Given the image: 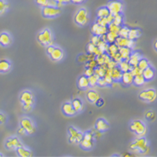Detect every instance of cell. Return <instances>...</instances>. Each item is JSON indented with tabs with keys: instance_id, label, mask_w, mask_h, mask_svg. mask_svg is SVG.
I'll use <instances>...</instances> for the list:
<instances>
[{
	"instance_id": "6da1fadb",
	"label": "cell",
	"mask_w": 157,
	"mask_h": 157,
	"mask_svg": "<svg viewBox=\"0 0 157 157\" xmlns=\"http://www.w3.org/2000/svg\"><path fill=\"white\" fill-rule=\"evenodd\" d=\"M130 148L134 152L145 153V151H148V141L144 136H141L134 140L133 143L130 145Z\"/></svg>"
},
{
	"instance_id": "7a4b0ae2",
	"label": "cell",
	"mask_w": 157,
	"mask_h": 157,
	"mask_svg": "<svg viewBox=\"0 0 157 157\" xmlns=\"http://www.w3.org/2000/svg\"><path fill=\"white\" fill-rule=\"evenodd\" d=\"M130 128L131 131H133L138 137L145 136V134H146V130H147L145 124L141 121H139V120L132 121L130 123Z\"/></svg>"
},
{
	"instance_id": "3957f363",
	"label": "cell",
	"mask_w": 157,
	"mask_h": 157,
	"mask_svg": "<svg viewBox=\"0 0 157 157\" xmlns=\"http://www.w3.org/2000/svg\"><path fill=\"white\" fill-rule=\"evenodd\" d=\"M38 41L43 45H53V35L51 31L45 29L38 34Z\"/></svg>"
},
{
	"instance_id": "277c9868",
	"label": "cell",
	"mask_w": 157,
	"mask_h": 157,
	"mask_svg": "<svg viewBox=\"0 0 157 157\" xmlns=\"http://www.w3.org/2000/svg\"><path fill=\"white\" fill-rule=\"evenodd\" d=\"M75 22L80 26H85L89 23V15L87 9L82 8L76 13L75 16Z\"/></svg>"
},
{
	"instance_id": "5b68a950",
	"label": "cell",
	"mask_w": 157,
	"mask_h": 157,
	"mask_svg": "<svg viewBox=\"0 0 157 157\" xmlns=\"http://www.w3.org/2000/svg\"><path fill=\"white\" fill-rule=\"evenodd\" d=\"M107 9H109V13L116 14V13H122L124 9V4L120 0H111L107 4Z\"/></svg>"
},
{
	"instance_id": "8992f818",
	"label": "cell",
	"mask_w": 157,
	"mask_h": 157,
	"mask_svg": "<svg viewBox=\"0 0 157 157\" xmlns=\"http://www.w3.org/2000/svg\"><path fill=\"white\" fill-rule=\"evenodd\" d=\"M80 146L84 150H90L94 146V136L91 131H88L85 133L83 139L80 142Z\"/></svg>"
},
{
	"instance_id": "52a82bcc",
	"label": "cell",
	"mask_w": 157,
	"mask_h": 157,
	"mask_svg": "<svg viewBox=\"0 0 157 157\" xmlns=\"http://www.w3.org/2000/svg\"><path fill=\"white\" fill-rule=\"evenodd\" d=\"M139 98L145 102H154L156 98V91L154 89H147L144 90L139 94Z\"/></svg>"
},
{
	"instance_id": "ba28073f",
	"label": "cell",
	"mask_w": 157,
	"mask_h": 157,
	"mask_svg": "<svg viewBox=\"0 0 157 157\" xmlns=\"http://www.w3.org/2000/svg\"><path fill=\"white\" fill-rule=\"evenodd\" d=\"M61 13V10L59 8L55 6H46L43 7L42 14L45 18H55L59 15Z\"/></svg>"
},
{
	"instance_id": "9c48e42d",
	"label": "cell",
	"mask_w": 157,
	"mask_h": 157,
	"mask_svg": "<svg viewBox=\"0 0 157 157\" xmlns=\"http://www.w3.org/2000/svg\"><path fill=\"white\" fill-rule=\"evenodd\" d=\"M69 135H70V139H69L70 142L73 143V144L79 143L83 139V136H84V134L73 126H70L69 128Z\"/></svg>"
},
{
	"instance_id": "30bf717a",
	"label": "cell",
	"mask_w": 157,
	"mask_h": 157,
	"mask_svg": "<svg viewBox=\"0 0 157 157\" xmlns=\"http://www.w3.org/2000/svg\"><path fill=\"white\" fill-rule=\"evenodd\" d=\"M20 125L23 127L29 135H32L35 131V125L33 121L29 117H23L20 121Z\"/></svg>"
},
{
	"instance_id": "8fae6325",
	"label": "cell",
	"mask_w": 157,
	"mask_h": 157,
	"mask_svg": "<svg viewBox=\"0 0 157 157\" xmlns=\"http://www.w3.org/2000/svg\"><path fill=\"white\" fill-rule=\"evenodd\" d=\"M115 44L119 47V48H121V47H127V48H132L136 46V42L134 40H131V39H128V38H124V37H120L118 36L115 39Z\"/></svg>"
},
{
	"instance_id": "7c38bea8",
	"label": "cell",
	"mask_w": 157,
	"mask_h": 157,
	"mask_svg": "<svg viewBox=\"0 0 157 157\" xmlns=\"http://www.w3.org/2000/svg\"><path fill=\"white\" fill-rule=\"evenodd\" d=\"M22 145H23V144L18 137H11V138L8 139V140L5 143V147L8 150H14V149L16 150Z\"/></svg>"
},
{
	"instance_id": "4fadbf2b",
	"label": "cell",
	"mask_w": 157,
	"mask_h": 157,
	"mask_svg": "<svg viewBox=\"0 0 157 157\" xmlns=\"http://www.w3.org/2000/svg\"><path fill=\"white\" fill-rule=\"evenodd\" d=\"M91 31L92 33H94V35H97V36H102L104 34H105L108 32V29L106 26H101L100 24H98L97 23L94 24L91 27Z\"/></svg>"
},
{
	"instance_id": "5bb4252c",
	"label": "cell",
	"mask_w": 157,
	"mask_h": 157,
	"mask_svg": "<svg viewBox=\"0 0 157 157\" xmlns=\"http://www.w3.org/2000/svg\"><path fill=\"white\" fill-rule=\"evenodd\" d=\"M20 100L23 104H28V105H33V94L30 91H24L20 94Z\"/></svg>"
},
{
	"instance_id": "9a60e30c",
	"label": "cell",
	"mask_w": 157,
	"mask_h": 157,
	"mask_svg": "<svg viewBox=\"0 0 157 157\" xmlns=\"http://www.w3.org/2000/svg\"><path fill=\"white\" fill-rule=\"evenodd\" d=\"M142 75L145 78V81H150L151 79H153L155 75V72L153 67H151V65H149L146 69L142 71Z\"/></svg>"
},
{
	"instance_id": "2e32d148",
	"label": "cell",
	"mask_w": 157,
	"mask_h": 157,
	"mask_svg": "<svg viewBox=\"0 0 157 157\" xmlns=\"http://www.w3.org/2000/svg\"><path fill=\"white\" fill-rule=\"evenodd\" d=\"M142 58L141 54L140 52H132L130 55V58L128 59V62L132 67L137 66V63L139 62V60Z\"/></svg>"
},
{
	"instance_id": "e0dca14e",
	"label": "cell",
	"mask_w": 157,
	"mask_h": 157,
	"mask_svg": "<svg viewBox=\"0 0 157 157\" xmlns=\"http://www.w3.org/2000/svg\"><path fill=\"white\" fill-rule=\"evenodd\" d=\"M62 110H63V114L67 116H73L77 113L74 109L72 104L70 102H66L63 104L62 106Z\"/></svg>"
},
{
	"instance_id": "ac0fdd59",
	"label": "cell",
	"mask_w": 157,
	"mask_h": 157,
	"mask_svg": "<svg viewBox=\"0 0 157 157\" xmlns=\"http://www.w3.org/2000/svg\"><path fill=\"white\" fill-rule=\"evenodd\" d=\"M51 58L52 60L54 61H60L63 59V52L60 48L59 47H55L54 50L51 53V55H49Z\"/></svg>"
},
{
	"instance_id": "d6986e66",
	"label": "cell",
	"mask_w": 157,
	"mask_h": 157,
	"mask_svg": "<svg viewBox=\"0 0 157 157\" xmlns=\"http://www.w3.org/2000/svg\"><path fill=\"white\" fill-rule=\"evenodd\" d=\"M109 125L108 124V122L104 120V119H99L96 121V124H95V129L97 130H99L100 132L103 131H106L107 130H109Z\"/></svg>"
},
{
	"instance_id": "ffe728a7",
	"label": "cell",
	"mask_w": 157,
	"mask_h": 157,
	"mask_svg": "<svg viewBox=\"0 0 157 157\" xmlns=\"http://www.w3.org/2000/svg\"><path fill=\"white\" fill-rule=\"evenodd\" d=\"M12 39L8 33H0V44L4 47H7L11 44Z\"/></svg>"
},
{
	"instance_id": "44dd1931",
	"label": "cell",
	"mask_w": 157,
	"mask_h": 157,
	"mask_svg": "<svg viewBox=\"0 0 157 157\" xmlns=\"http://www.w3.org/2000/svg\"><path fill=\"white\" fill-rule=\"evenodd\" d=\"M86 98L89 100V102L94 103L100 98V94L95 90H90L86 93Z\"/></svg>"
},
{
	"instance_id": "7402d4cb",
	"label": "cell",
	"mask_w": 157,
	"mask_h": 157,
	"mask_svg": "<svg viewBox=\"0 0 157 157\" xmlns=\"http://www.w3.org/2000/svg\"><path fill=\"white\" fill-rule=\"evenodd\" d=\"M134 76L131 75V73L130 71L128 72H122V75H121V81L122 83L125 85H130L132 84V81H133Z\"/></svg>"
},
{
	"instance_id": "603a6c76",
	"label": "cell",
	"mask_w": 157,
	"mask_h": 157,
	"mask_svg": "<svg viewBox=\"0 0 157 157\" xmlns=\"http://www.w3.org/2000/svg\"><path fill=\"white\" fill-rule=\"evenodd\" d=\"M119 53L123 60L128 61L130 54L132 53V49L127 47H121V48H119Z\"/></svg>"
},
{
	"instance_id": "cb8c5ba5",
	"label": "cell",
	"mask_w": 157,
	"mask_h": 157,
	"mask_svg": "<svg viewBox=\"0 0 157 157\" xmlns=\"http://www.w3.org/2000/svg\"><path fill=\"white\" fill-rule=\"evenodd\" d=\"M16 151H17V153H18V155L21 157H30L33 155L32 151H31L30 150H29V149L26 148V147L23 146V145L16 149Z\"/></svg>"
},
{
	"instance_id": "d4e9b609",
	"label": "cell",
	"mask_w": 157,
	"mask_h": 157,
	"mask_svg": "<svg viewBox=\"0 0 157 157\" xmlns=\"http://www.w3.org/2000/svg\"><path fill=\"white\" fill-rule=\"evenodd\" d=\"M121 75H122V72H121V70H120L117 66L112 69L111 78L112 79H113V81H115V82L121 81Z\"/></svg>"
},
{
	"instance_id": "484cf974",
	"label": "cell",
	"mask_w": 157,
	"mask_h": 157,
	"mask_svg": "<svg viewBox=\"0 0 157 157\" xmlns=\"http://www.w3.org/2000/svg\"><path fill=\"white\" fill-rule=\"evenodd\" d=\"M78 88L81 89V90H85V89H88V88L90 87L88 77H86L85 75H83L78 78Z\"/></svg>"
},
{
	"instance_id": "4316f807",
	"label": "cell",
	"mask_w": 157,
	"mask_h": 157,
	"mask_svg": "<svg viewBox=\"0 0 157 157\" xmlns=\"http://www.w3.org/2000/svg\"><path fill=\"white\" fill-rule=\"evenodd\" d=\"M71 104H72L73 107L76 112H80L84 109V105H83V102L80 99H78V98L74 99Z\"/></svg>"
},
{
	"instance_id": "83f0119b",
	"label": "cell",
	"mask_w": 157,
	"mask_h": 157,
	"mask_svg": "<svg viewBox=\"0 0 157 157\" xmlns=\"http://www.w3.org/2000/svg\"><path fill=\"white\" fill-rule=\"evenodd\" d=\"M118 68L121 70V72H128V71H130V70L132 69V66L129 63L128 61L121 60L120 63H118Z\"/></svg>"
},
{
	"instance_id": "f1b7e54d",
	"label": "cell",
	"mask_w": 157,
	"mask_h": 157,
	"mask_svg": "<svg viewBox=\"0 0 157 157\" xmlns=\"http://www.w3.org/2000/svg\"><path fill=\"white\" fill-rule=\"evenodd\" d=\"M140 34H141V32L138 29H130V31H129L127 38L135 41L136 39H137L140 36Z\"/></svg>"
},
{
	"instance_id": "f546056e",
	"label": "cell",
	"mask_w": 157,
	"mask_h": 157,
	"mask_svg": "<svg viewBox=\"0 0 157 157\" xmlns=\"http://www.w3.org/2000/svg\"><path fill=\"white\" fill-rule=\"evenodd\" d=\"M106 65L105 64H103V65H98L94 69V74L96 75L99 78H103L105 75L106 71Z\"/></svg>"
},
{
	"instance_id": "4dcf8cb0",
	"label": "cell",
	"mask_w": 157,
	"mask_h": 157,
	"mask_svg": "<svg viewBox=\"0 0 157 157\" xmlns=\"http://www.w3.org/2000/svg\"><path fill=\"white\" fill-rule=\"evenodd\" d=\"M11 69V63L6 59L0 60V73L8 72Z\"/></svg>"
},
{
	"instance_id": "1f68e13d",
	"label": "cell",
	"mask_w": 157,
	"mask_h": 157,
	"mask_svg": "<svg viewBox=\"0 0 157 157\" xmlns=\"http://www.w3.org/2000/svg\"><path fill=\"white\" fill-rule=\"evenodd\" d=\"M118 37V33L115 32H111V31H108L105 33V40L106 43L108 44H113L115 42V39Z\"/></svg>"
},
{
	"instance_id": "d6a6232c",
	"label": "cell",
	"mask_w": 157,
	"mask_h": 157,
	"mask_svg": "<svg viewBox=\"0 0 157 157\" xmlns=\"http://www.w3.org/2000/svg\"><path fill=\"white\" fill-rule=\"evenodd\" d=\"M119 51V47H118L116 44H115V43H113V44H109V46H108V49H107V54L112 57L113 55L116 54L117 52Z\"/></svg>"
},
{
	"instance_id": "836d02e7",
	"label": "cell",
	"mask_w": 157,
	"mask_h": 157,
	"mask_svg": "<svg viewBox=\"0 0 157 157\" xmlns=\"http://www.w3.org/2000/svg\"><path fill=\"white\" fill-rule=\"evenodd\" d=\"M134 85H136V86H141V85H145V80L144 77L142 75H136L134 76L133 78V81H132Z\"/></svg>"
},
{
	"instance_id": "e575fe53",
	"label": "cell",
	"mask_w": 157,
	"mask_h": 157,
	"mask_svg": "<svg viewBox=\"0 0 157 157\" xmlns=\"http://www.w3.org/2000/svg\"><path fill=\"white\" fill-rule=\"evenodd\" d=\"M109 14V9H107V7H102L100 9H98L97 11V16L98 18H105Z\"/></svg>"
},
{
	"instance_id": "d590c367",
	"label": "cell",
	"mask_w": 157,
	"mask_h": 157,
	"mask_svg": "<svg viewBox=\"0 0 157 157\" xmlns=\"http://www.w3.org/2000/svg\"><path fill=\"white\" fill-rule=\"evenodd\" d=\"M149 65H150V62L148 61V59L143 57L140 59L138 63H137V66L139 67L140 69L141 70H144L145 69H146Z\"/></svg>"
},
{
	"instance_id": "8d00e7d4",
	"label": "cell",
	"mask_w": 157,
	"mask_h": 157,
	"mask_svg": "<svg viewBox=\"0 0 157 157\" xmlns=\"http://www.w3.org/2000/svg\"><path fill=\"white\" fill-rule=\"evenodd\" d=\"M113 24H116L118 26H121L123 24V16L121 13H116L114 14V18H113Z\"/></svg>"
},
{
	"instance_id": "74e56055",
	"label": "cell",
	"mask_w": 157,
	"mask_h": 157,
	"mask_svg": "<svg viewBox=\"0 0 157 157\" xmlns=\"http://www.w3.org/2000/svg\"><path fill=\"white\" fill-rule=\"evenodd\" d=\"M97 48L100 49V51L102 53H106L107 52V49H108V46H109V44L106 42H104L103 40L100 39L99 43L96 44Z\"/></svg>"
},
{
	"instance_id": "f35d334b",
	"label": "cell",
	"mask_w": 157,
	"mask_h": 157,
	"mask_svg": "<svg viewBox=\"0 0 157 157\" xmlns=\"http://www.w3.org/2000/svg\"><path fill=\"white\" fill-rule=\"evenodd\" d=\"M130 29L126 26H122L120 28V30L118 32V36L120 37H124V38H127L128 36V33H129Z\"/></svg>"
},
{
	"instance_id": "ab89813d",
	"label": "cell",
	"mask_w": 157,
	"mask_h": 157,
	"mask_svg": "<svg viewBox=\"0 0 157 157\" xmlns=\"http://www.w3.org/2000/svg\"><path fill=\"white\" fill-rule=\"evenodd\" d=\"M88 79H89V84H90V86L91 87H94L95 85H97V81H98V79H99V77L94 74V75H92L90 77H88Z\"/></svg>"
},
{
	"instance_id": "60d3db41",
	"label": "cell",
	"mask_w": 157,
	"mask_h": 157,
	"mask_svg": "<svg viewBox=\"0 0 157 157\" xmlns=\"http://www.w3.org/2000/svg\"><path fill=\"white\" fill-rule=\"evenodd\" d=\"M9 9V4L5 0H0V15L3 14Z\"/></svg>"
},
{
	"instance_id": "b9f144b4",
	"label": "cell",
	"mask_w": 157,
	"mask_h": 157,
	"mask_svg": "<svg viewBox=\"0 0 157 157\" xmlns=\"http://www.w3.org/2000/svg\"><path fill=\"white\" fill-rule=\"evenodd\" d=\"M120 28L121 26H118L116 24H113V23H110V24H108L107 26V29H108V31H111V32H115V33H117L120 30Z\"/></svg>"
},
{
	"instance_id": "7bdbcfd3",
	"label": "cell",
	"mask_w": 157,
	"mask_h": 157,
	"mask_svg": "<svg viewBox=\"0 0 157 157\" xmlns=\"http://www.w3.org/2000/svg\"><path fill=\"white\" fill-rule=\"evenodd\" d=\"M142 71L140 69L138 66H134L132 67V69L130 70V72L131 73V75L133 76H136V75H142Z\"/></svg>"
},
{
	"instance_id": "ee69618b",
	"label": "cell",
	"mask_w": 157,
	"mask_h": 157,
	"mask_svg": "<svg viewBox=\"0 0 157 157\" xmlns=\"http://www.w3.org/2000/svg\"><path fill=\"white\" fill-rule=\"evenodd\" d=\"M96 23L98 24H100V25H101V26H108V24H109V22H108V20H107V18H98V19H97Z\"/></svg>"
},
{
	"instance_id": "f6af8a7d",
	"label": "cell",
	"mask_w": 157,
	"mask_h": 157,
	"mask_svg": "<svg viewBox=\"0 0 157 157\" xmlns=\"http://www.w3.org/2000/svg\"><path fill=\"white\" fill-rule=\"evenodd\" d=\"M96 48H97V46L93 44L92 43H90V44L87 45V51L89 54H93V55H94V53Z\"/></svg>"
},
{
	"instance_id": "bcb514c9",
	"label": "cell",
	"mask_w": 157,
	"mask_h": 157,
	"mask_svg": "<svg viewBox=\"0 0 157 157\" xmlns=\"http://www.w3.org/2000/svg\"><path fill=\"white\" fill-rule=\"evenodd\" d=\"M145 118L150 121H154L155 118V113L152 110H150L148 111L146 114H145Z\"/></svg>"
},
{
	"instance_id": "7dc6e473",
	"label": "cell",
	"mask_w": 157,
	"mask_h": 157,
	"mask_svg": "<svg viewBox=\"0 0 157 157\" xmlns=\"http://www.w3.org/2000/svg\"><path fill=\"white\" fill-rule=\"evenodd\" d=\"M111 59H113V60L115 61V63H117V64L120 63L121 60H123V59H122V58H121V55H120V53H119V51H118L116 54H115V55H113V56L111 57Z\"/></svg>"
},
{
	"instance_id": "c3c4849f",
	"label": "cell",
	"mask_w": 157,
	"mask_h": 157,
	"mask_svg": "<svg viewBox=\"0 0 157 157\" xmlns=\"http://www.w3.org/2000/svg\"><path fill=\"white\" fill-rule=\"evenodd\" d=\"M36 3L41 7L49 6V1L50 0H35Z\"/></svg>"
},
{
	"instance_id": "681fc988",
	"label": "cell",
	"mask_w": 157,
	"mask_h": 157,
	"mask_svg": "<svg viewBox=\"0 0 157 157\" xmlns=\"http://www.w3.org/2000/svg\"><path fill=\"white\" fill-rule=\"evenodd\" d=\"M106 65V68L107 69H113V68H115V67L117 66V63H115V61L113 60V59H110V60L107 63H105Z\"/></svg>"
},
{
	"instance_id": "f907efd6",
	"label": "cell",
	"mask_w": 157,
	"mask_h": 157,
	"mask_svg": "<svg viewBox=\"0 0 157 157\" xmlns=\"http://www.w3.org/2000/svg\"><path fill=\"white\" fill-rule=\"evenodd\" d=\"M98 66L97 64V62L95 59H91V60H89V63H87L86 64V67H90V68H92V69H94L95 67Z\"/></svg>"
},
{
	"instance_id": "816d5d0a",
	"label": "cell",
	"mask_w": 157,
	"mask_h": 157,
	"mask_svg": "<svg viewBox=\"0 0 157 157\" xmlns=\"http://www.w3.org/2000/svg\"><path fill=\"white\" fill-rule=\"evenodd\" d=\"M94 69H92V68H90V67H87V69L85 70V75L86 77H90L92 75H94Z\"/></svg>"
},
{
	"instance_id": "f5cc1de1",
	"label": "cell",
	"mask_w": 157,
	"mask_h": 157,
	"mask_svg": "<svg viewBox=\"0 0 157 157\" xmlns=\"http://www.w3.org/2000/svg\"><path fill=\"white\" fill-rule=\"evenodd\" d=\"M96 59H95V60L97 62V64L98 65H103V64H105V60H104V57H103V55H100V56H96Z\"/></svg>"
},
{
	"instance_id": "db71d44e",
	"label": "cell",
	"mask_w": 157,
	"mask_h": 157,
	"mask_svg": "<svg viewBox=\"0 0 157 157\" xmlns=\"http://www.w3.org/2000/svg\"><path fill=\"white\" fill-rule=\"evenodd\" d=\"M97 85H99L100 87H105L107 86V84L105 81V79L103 78H99L98 81H97Z\"/></svg>"
},
{
	"instance_id": "11a10c76",
	"label": "cell",
	"mask_w": 157,
	"mask_h": 157,
	"mask_svg": "<svg viewBox=\"0 0 157 157\" xmlns=\"http://www.w3.org/2000/svg\"><path fill=\"white\" fill-rule=\"evenodd\" d=\"M94 104L96 105V106H98V107H102L104 105H105V101H104V100H103L102 98H99L98 100L94 102Z\"/></svg>"
},
{
	"instance_id": "9f6ffc18",
	"label": "cell",
	"mask_w": 157,
	"mask_h": 157,
	"mask_svg": "<svg viewBox=\"0 0 157 157\" xmlns=\"http://www.w3.org/2000/svg\"><path fill=\"white\" fill-rule=\"evenodd\" d=\"M23 109L26 112H29L33 109V105H28V104H23Z\"/></svg>"
},
{
	"instance_id": "6f0895ef",
	"label": "cell",
	"mask_w": 157,
	"mask_h": 157,
	"mask_svg": "<svg viewBox=\"0 0 157 157\" xmlns=\"http://www.w3.org/2000/svg\"><path fill=\"white\" fill-rule=\"evenodd\" d=\"M100 40V36H97V35H94V37L91 39V43L94 44V45H96L97 44L99 43V41Z\"/></svg>"
},
{
	"instance_id": "680465c9",
	"label": "cell",
	"mask_w": 157,
	"mask_h": 157,
	"mask_svg": "<svg viewBox=\"0 0 157 157\" xmlns=\"http://www.w3.org/2000/svg\"><path fill=\"white\" fill-rule=\"evenodd\" d=\"M6 115L3 114V113H0V124H3L6 122Z\"/></svg>"
},
{
	"instance_id": "91938a15",
	"label": "cell",
	"mask_w": 157,
	"mask_h": 157,
	"mask_svg": "<svg viewBox=\"0 0 157 157\" xmlns=\"http://www.w3.org/2000/svg\"><path fill=\"white\" fill-rule=\"evenodd\" d=\"M18 135H20V136H25V135H27V132H26V130H24L23 127H20L18 130Z\"/></svg>"
},
{
	"instance_id": "94428289",
	"label": "cell",
	"mask_w": 157,
	"mask_h": 157,
	"mask_svg": "<svg viewBox=\"0 0 157 157\" xmlns=\"http://www.w3.org/2000/svg\"><path fill=\"white\" fill-rule=\"evenodd\" d=\"M54 48H55V47L53 45H48V47H47V54L48 55H51V53L54 50Z\"/></svg>"
},
{
	"instance_id": "6125c7cd",
	"label": "cell",
	"mask_w": 157,
	"mask_h": 157,
	"mask_svg": "<svg viewBox=\"0 0 157 157\" xmlns=\"http://www.w3.org/2000/svg\"><path fill=\"white\" fill-rule=\"evenodd\" d=\"M56 3H63V4H64V3H70V0H55Z\"/></svg>"
},
{
	"instance_id": "be15d7a7",
	"label": "cell",
	"mask_w": 157,
	"mask_h": 157,
	"mask_svg": "<svg viewBox=\"0 0 157 157\" xmlns=\"http://www.w3.org/2000/svg\"><path fill=\"white\" fill-rule=\"evenodd\" d=\"M74 3H82L85 0H70Z\"/></svg>"
},
{
	"instance_id": "e7e4bbea",
	"label": "cell",
	"mask_w": 157,
	"mask_h": 157,
	"mask_svg": "<svg viewBox=\"0 0 157 157\" xmlns=\"http://www.w3.org/2000/svg\"><path fill=\"white\" fill-rule=\"evenodd\" d=\"M154 46H155V49H156V48H157V47H156V41H155Z\"/></svg>"
},
{
	"instance_id": "03108f58",
	"label": "cell",
	"mask_w": 157,
	"mask_h": 157,
	"mask_svg": "<svg viewBox=\"0 0 157 157\" xmlns=\"http://www.w3.org/2000/svg\"><path fill=\"white\" fill-rule=\"evenodd\" d=\"M0 156H3V155H2V154H0Z\"/></svg>"
}]
</instances>
